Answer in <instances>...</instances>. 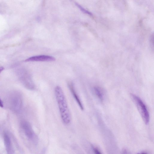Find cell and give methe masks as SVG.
Returning a JSON list of instances; mask_svg holds the SVG:
<instances>
[{"mask_svg":"<svg viewBox=\"0 0 154 154\" xmlns=\"http://www.w3.org/2000/svg\"><path fill=\"white\" fill-rule=\"evenodd\" d=\"M4 142L7 152L8 154L13 153V149L10 138L8 135L6 133H5L4 136Z\"/></svg>","mask_w":154,"mask_h":154,"instance_id":"obj_5","label":"cell"},{"mask_svg":"<svg viewBox=\"0 0 154 154\" xmlns=\"http://www.w3.org/2000/svg\"><path fill=\"white\" fill-rule=\"evenodd\" d=\"M131 96L144 122L147 124L149 121V115L145 105L140 98L135 95L131 94Z\"/></svg>","mask_w":154,"mask_h":154,"instance_id":"obj_2","label":"cell"},{"mask_svg":"<svg viewBox=\"0 0 154 154\" xmlns=\"http://www.w3.org/2000/svg\"><path fill=\"white\" fill-rule=\"evenodd\" d=\"M0 106L1 107H3V104L2 101L0 98Z\"/></svg>","mask_w":154,"mask_h":154,"instance_id":"obj_9","label":"cell"},{"mask_svg":"<svg viewBox=\"0 0 154 154\" xmlns=\"http://www.w3.org/2000/svg\"><path fill=\"white\" fill-rule=\"evenodd\" d=\"M95 94L98 98L101 101L103 100V94L102 91L97 87H95L94 88Z\"/></svg>","mask_w":154,"mask_h":154,"instance_id":"obj_7","label":"cell"},{"mask_svg":"<svg viewBox=\"0 0 154 154\" xmlns=\"http://www.w3.org/2000/svg\"><path fill=\"white\" fill-rule=\"evenodd\" d=\"M93 149L94 151L97 154H101V152L98 149H97L95 147H93Z\"/></svg>","mask_w":154,"mask_h":154,"instance_id":"obj_8","label":"cell"},{"mask_svg":"<svg viewBox=\"0 0 154 154\" xmlns=\"http://www.w3.org/2000/svg\"><path fill=\"white\" fill-rule=\"evenodd\" d=\"M69 86L73 96L74 97V98L76 101L79 107L81 110H83V106L79 97L75 91L73 84L72 83L69 84Z\"/></svg>","mask_w":154,"mask_h":154,"instance_id":"obj_6","label":"cell"},{"mask_svg":"<svg viewBox=\"0 0 154 154\" xmlns=\"http://www.w3.org/2000/svg\"><path fill=\"white\" fill-rule=\"evenodd\" d=\"M21 128L26 137L35 144H37L38 139L30 124L26 121L21 123Z\"/></svg>","mask_w":154,"mask_h":154,"instance_id":"obj_3","label":"cell"},{"mask_svg":"<svg viewBox=\"0 0 154 154\" xmlns=\"http://www.w3.org/2000/svg\"><path fill=\"white\" fill-rule=\"evenodd\" d=\"M55 94L62 121L65 125H69L71 121V114L65 96L60 86L55 88Z\"/></svg>","mask_w":154,"mask_h":154,"instance_id":"obj_1","label":"cell"},{"mask_svg":"<svg viewBox=\"0 0 154 154\" xmlns=\"http://www.w3.org/2000/svg\"><path fill=\"white\" fill-rule=\"evenodd\" d=\"M55 58L53 56L46 55H39L30 57L25 61H52L55 60Z\"/></svg>","mask_w":154,"mask_h":154,"instance_id":"obj_4","label":"cell"},{"mask_svg":"<svg viewBox=\"0 0 154 154\" xmlns=\"http://www.w3.org/2000/svg\"><path fill=\"white\" fill-rule=\"evenodd\" d=\"M4 68L3 67H0V73L4 69Z\"/></svg>","mask_w":154,"mask_h":154,"instance_id":"obj_10","label":"cell"}]
</instances>
